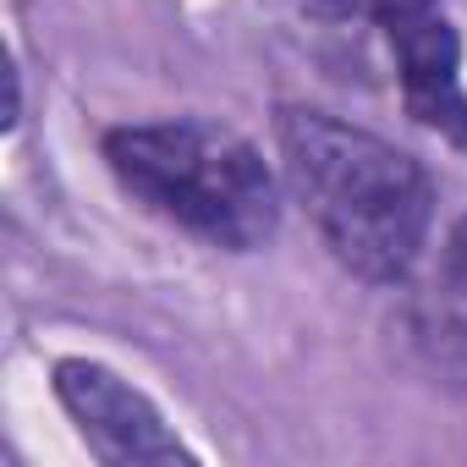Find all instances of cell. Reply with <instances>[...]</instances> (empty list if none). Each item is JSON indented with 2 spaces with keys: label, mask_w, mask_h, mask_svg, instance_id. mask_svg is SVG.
<instances>
[{
  "label": "cell",
  "mask_w": 467,
  "mask_h": 467,
  "mask_svg": "<svg viewBox=\"0 0 467 467\" xmlns=\"http://www.w3.org/2000/svg\"><path fill=\"white\" fill-rule=\"evenodd\" d=\"M275 143L292 198L352 275L390 286L418 265L434 192L412 154L308 105H286L275 116Z\"/></svg>",
  "instance_id": "6da1fadb"
},
{
  "label": "cell",
  "mask_w": 467,
  "mask_h": 467,
  "mask_svg": "<svg viewBox=\"0 0 467 467\" xmlns=\"http://www.w3.org/2000/svg\"><path fill=\"white\" fill-rule=\"evenodd\" d=\"M105 165L165 225L187 237L254 254L281 225V182L265 154L220 121H138L105 132Z\"/></svg>",
  "instance_id": "7a4b0ae2"
},
{
  "label": "cell",
  "mask_w": 467,
  "mask_h": 467,
  "mask_svg": "<svg viewBox=\"0 0 467 467\" xmlns=\"http://www.w3.org/2000/svg\"><path fill=\"white\" fill-rule=\"evenodd\" d=\"M50 385L99 462H192V451L165 423V412L110 363L61 358Z\"/></svg>",
  "instance_id": "3957f363"
},
{
  "label": "cell",
  "mask_w": 467,
  "mask_h": 467,
  "mask_svg": "<svg viewBox=\"0 0 467 467\" xmlns=\"http://www.w3.org/2000/svg\"><path fill=\"white\" fill-rule=\"evenodd\" d=\"M390 34V56H396V72H401V94H407V110L434 127L445 143L467 149V88H462V39L456 28L423 6V12H407L396 23H385Z\"/></svg>",
  "instance_id": "277c9868"
},
{
  "label": "cell",
  "mask_w": 467,
  "mask_h": 467,
  "mask_svg": "<svg viewBox=\"0 0 467 467\" xmlns=\"http://www.w3.org/2000/svg\"><path fill=\"white\" fill-rule=\"evenodd\" d=\"M330 12H347V17H374L379 28L385 23H396V17H407V12H423V6H434V0H325Z\"/></svg>",
  "instance_id": "5b68a950"
}]
</instances>
